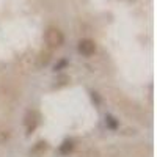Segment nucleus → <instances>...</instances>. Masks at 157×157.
<instances>
[{"mask_svg":"<svg viewBox=\"0 0 157 157\" xmlns=\"http://www.w3.org/2000/svg\"><path fill=\"white\" fill-rule=\"evenodd\" d=\"M80 157H101V154L96 149H86L80 154Z\"/></svg>","mask_w":157,"mask_h":157,"instance_id":"20e7f679","label":"nucleus"},{"mask_svg":"<svg viewBox=\"0 0 157 157\" xmlns=\"http://www.w3.org/2000/svg\"><path fill=\"white\" fill-rule=\"evenodd\" d=\"M60 151H61V154L71 152L72 151V141H64L63 145H61V148H60Z\"/></svg>","mask_w":157,"mask_h":157,"instance_id":"39448f33","label":"nucleus"},{"mask_svg":"<svg viewBox=\"0 0 157 157\" xmlns=\"http://www.w3.org/2000/svg\"><path fill=\"white\" fill-rule=\"evenodd\" d=\"M46 43L50 49H58L64 44V35L57 27H49L46 30Z\"/></svg>","mask_w":157,"mask_h":157,"instance_id":"f257e3e1","label":"nucleus"},{"mask_svg":"<svg viewBox=\"0 0 157 157\" xmlns=\"http://www.w3.org/2000/svg\"><path fill=\"white\" fill-rule=\"evenodd\" d=\"M78 52L83 55V57H91L96 52V44L93 39H82L78 43Z\"/></svg>","mask_w":157,"mask_h":157,"instance_id":"f03ea898","label":"nucleus"},{"mask_svg":"<svg viewBox=\"0 0 157 157\" xmlns=\"http://www.w3.org/2000/svg\"><path fill=\"white\" fill-rule=\"evenodd\" d=\"M25 126H27V130L32 132V130L36 129L38 126V115L35 112H29L27 116H25Z\"/></svg>","mask_w":157,"mask_h":157,"instance_id":"7ed1b4c3","label":"nucleus"}]
</instances>
